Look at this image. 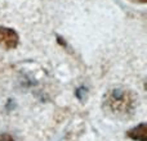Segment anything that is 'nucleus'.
Listing matches in <instances>:
<instances>
[{
  "label": "nucleus",
  "instance_id": "f257e3e1",
  "mask_svg": "<svg viewBox=\"0 0 147 141\" xmlns=\"http://www.w3.org/2000/svg\"><path fill=\"white\" fill-rule=\"evenodd\" d=\"M138 105V98L132 90L115 87L109 90L102 99V109L105 113L119 119L129 118L134 114Z\"/></svg>",
  "mask_w": 147,
  "mask_h": 141
},
{
  "label": "nucleus",
  "instance_id": "f03ea898",
  "mask_svg": "<svg viewBox=\"0 0 147 141\" xmlns=\"http://www.w3.org/2000/svg\"><path fill=\"white\" fill-rule=\"evenodd\" d=\"M20 45V36L17 31L10 27L0 26V48L5 50H13Z\"/></svg>",
  "mask_w": 147,
  "mask_h": 141
},
{
  "label": "nucleus",
  "instance_id": "7ed1b4c3",
  "mask_svg": "<svg viewBox=\"0 0 147 141\" xmlns=\"http://www.w3.org/2000/svg\"><path fill=\"white\" fill-rule=\"evenodd\" d=\"M127 136L134 141H147V123L142 122L136 127L130 128L127 132Z\"/></svg>",
  "mask_w": 147,
  "mask_h": 141
},
{
  "label": "nucleus",
  "instance_id": "20e7f679",
  "mask_svg": "<svg viewBox=\"0 0 147 141\" xmlns=\"http://www.w3.org/2000/svg\"><path fill=\"white\" fill-rule=\"evenodd\" d=\"M0 141H14V139L9 134H1L0 135Z\"/></svg>",
  "mask_w": 147,
  "mask_h": 141
},
{
  "label": "nucleus",
  "instance_id": "39448f33",
  "mask_svg": "<svg viewBox=\"0 0 147 141\" xmlns=\"http://www.w3.org/2000/svg\"><path fill=\"white\" fill-rule=\"evenodd\" d=\"M129 1L134 3V4H146L147 0H129Z\"/></svg>",
  "mask_w": 147,
  "mask_h": 141
}]
</instances>
